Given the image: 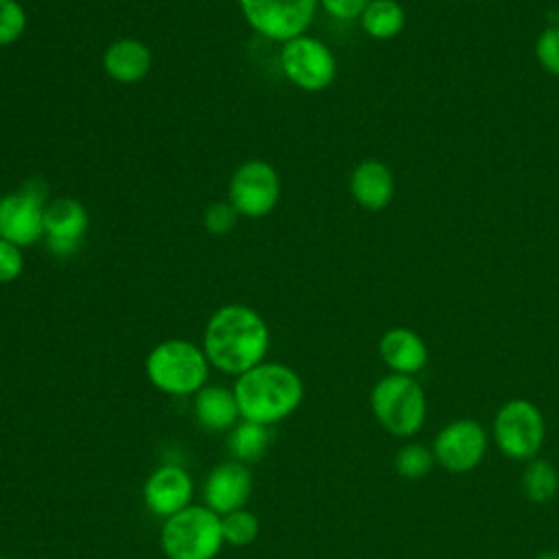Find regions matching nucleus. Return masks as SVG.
Masks as SVG:
<instances>
[{"instance_id": "obj_11", "label": "nucleus", "mask_w": 559, "mask_h": 559, "mask_svg": "<svg viewBox=\"0 0 559 559\" xmlns=\"http://www.w3.org/2000/svg\"><path fill=\"white\" fill-rule=\"evenodd\" d=\"M90 229L85 205L72 197L50 199L44 212V242L57 258L74 255Z\"/></svg>"}, {"instance_id": "obj_4", "label": "nucleus", "mask_w": 559, "mask_h": 559, "mask_svg": "<svg viewBox=\"0 0 559 559\" xmlns=\"http://www.w3.org/2000/svg\"><path fill=\"white\" fill-rule=\"evenodd\" d=\"M159 546L166 559H216L225 546L221 515L205 504H190L164 520Z\"/></svg>"}, {"instance_id": "obj_20", "label": "nucleus", "mask_w": 559, "mask_h": 559, "mask_svg": "<svg viewBox=\"0 0 559 559\" xmlns=\"http://www.w3.org/2000/svg\"><path fill=\"white\" fill-rule=\"evenodd\" d=\"M404 9L397 0H371L360 15V24L373 39H391L404 28Z\"/></svg>"}, {"instance_id": "obj_21", "label": "nucleus", "mask_w": 559, "mask_h": 559, "mask_svg": "<svg viewBox=\"0 0 559 559\" xmlns=\"http://www.w3.org/2000/svg\"><path fill=\"white\" fill-rule=\"evenodd\" d=\"M522 489L533 502H548L559 489L557 469L544 459H531L522 476Z\"/></svg>"}, {"instance_id": "obj_9", "label": "nucleus", "mask_w": 559, "mask_h": 559, "mask_svg": "<svg viewBox=\"0 0 559 559\" xmlns=\"http://www.w3.org/2000/svg\"><path fill=\"white\" fill-rule=\"evenodd\" d=\"M280 68L284 76L304 92H321L336 76L332 50L317 37L299 35L280 48Z\"/></svg>"}, {"instance_id": "obj_5", "label": "nucleus", "mask_w": 559, "mask_h": 559, "mask_svg": "<svg viewBox=\"0 0 559 559\" xmlns=\"http://www.w3.org/2000/svg\"><path fill=\"white\" fill-rule=\"evenodd\" d=\"M371 411L391 435L408 437L424 424L426 397L411 376L391 373L371 389Z\"/></svg>"}, {"instance_id": "obj_1", "label": "nucleus", "mask_w": 559, "mask_h": 559, "mask_svg": "<svg viewBox=\"0 0 559 559\" xmlns=\"http://www.w3.org/2000/svg\"><path fill=\"white\" fill-rule=\"evenodd\" d=\"M201 347L212 367L240 376L264 362L271 347V330L251 306L225 304L207 319Z\"/></svg>"}, {"instance_id": "obj_24", "label": "nucleus", "mask_w": 559, "mask_h": 559, "mask_svg": "<svg viewBox=\"0 0 559 559\" xmlns=\"http://www.w3.org/2000/svg\"><path fill=\"white\" fill-rule=\"evenodd\" d=\"M28 26V13L20 0H0V48L15 44Z\"/></svg>"}, {"instance_id": "obj_30", "label": "nucleus", "mask_w": 559, "mask_h": 559, "mask_svg": "<svg viewBox=\"0 0 559 559\" xmlns=\"http://www.w3.org/2000/svg\"><path fill=\"white\" fill-rule=\"evenodd\" d=\"M0 559H4V557H2V555H0Z\"/></svg>"}, {"instance_id": "obj_28", "label": "nucleus", "mask_w": 559, "mask_h": 559, "mask_svg": "<svg viewBox=\"0 0 559 559\" xmlns=\"http://www.w3.org/2000/svg\"><path fill=\"white\" fill-rule=\"evenodd\" d=\"M371 0H319V4L336 20L360 17Z\"/></svg>"}, {"instance_id": "obj_19", "label": "nucleus", "mask_w": 559, "mask_h": 559, "mask_svg": "<svg viewBox=\"0 0 559 559\" xmlns=\"http://www.w3.org/2000/svg\"><path fill=\"white\" fill-rule=\"evenodd\" d=\"M273 441L271 435V426L264 424H255V421H247L240 419L229 432H227V452L234 461H240L245 465L260 461L264 456V452L269 450Z\"/></svg>"}, {"instance_id": "obj_8", "label": "nucleus", "mask_w": 559, "mask_h": 559, "mask_svg": "<svg viewBox=\"0 0 559 559\" xmlns=\"http://www.w3.org/2000/svg\"><path fill=\"white\" fill-rule=\"evenodd\" d=\"M544 417L528 400H509L493 419V439L502 454L515 461H531L544 443Z\"/></svg>"}, {"instance_id": "obj_17", "label": "nucleus", "mask_w": 559, "mask_h": 559, "mask_svg": "<svg viewBox=\"0 0 559 559\" xmlns=\"http://www.w3.org/2000/svg\"><path fill=\"white\" fill-rule=\"evenodd\" d=\"M395 179L391 168L380 159H362L349 175V192L365 210H382L391 203Z\"/></svg>"}, {"instance_id": "obj_2", "label": "nucleus", "mask_w": 559, "mask_h": 559, "mask_svg": "<svg viewBox=\"0 0 559 559\" xmlns=\"http://www.w3.org/2000/svg\"><path fill=\"white\" fill-rule=\"evenodd\" d=\"M234 395L240 419L275 426L290 417L304 400V382L299 373L284 362H260L236 376Z\"/></svg>"}, {"instance_id": "obj_10", "label": "nucleus", "mask_w": 559, "mask_h": 559, "mask_svg": "<svg viewBox=\"0 0 559 559\" xmlns=\"http://www.w3.org/2000/svg\"><path fill=\"white\" fill-rule=\"evenodd\" d=\"M227 201L240 216L262 218L280 201V175L266 159H245L229 177Z\"/></svg>"}, {"instance_id": "obj_12", "label": "nucleus", "mask_w": 559, "mask_h": 559, "mask_svg": "<svg viewBox=\"0 0 559 559\" xmlns=\"http://www.w3.org/2000/svg\"><path fill=\"white\" fill-rule=\"evenodd\" d=\"M487 450V435L474 419H456L448 424L435 439V461L448 472L463 474L474 469Z\"/></svg>"}, {"instance_id": "obj_23", "label": "nucleus", "mask_w": 559, "mask_h": 559, "mask_svg": "<svg viewBox=\"0 0 559 559\" xmlns=\"http://www.w3.org/2000/svg\"><path fill=\"white\" fill-rule=\"evenodd\" d=\"M395 472L404 478H424L435 463V452L421 443H406L395 454Z\"/></svg>"}, {"instance_id": "obj_6", "label": "nucleus", "mask_w": 559, "mask_h": 559, "mask_svg": "<svg viewBox=\"0 0 559 559\" xmlns=\"http://www.w3.org/2000/svg\"><path fill=\"white\" fill-rule=\"evenodd\" d=\"M48 201V188L39 179H28L17 190L2 194L0 238L17 247H31L44 240V212Z\"/></svg>"}, {"instance_id": "obj_14", "label": "nucleus", "mask_w": 559, "mask_h": 559, "mask_svg": "<svg viewBox=\"0 0 559 559\" xmlns=\"http://www.w3.org/2000/svg\"><path fill=\"white\" fill-rule=\"evenodd\" d=\"M194 480L190 472L175 463H162L155 467L142 487L144 507L157 518H170L192 504Z\"/></svg>"}, {"instance_id": "obj_15", "label": "nucleus", "mask_w": 559, "mask_h": 559, "mask_svg": "<svg viewBox=\"0 0 559 559\" xmlns=\"http://www.w3.org/2000/svg\"><path fill=\"white\" fill-rule=\"evenodd\" d=\"M153 66L151 48L135 37L114 39L103 52L105 74L122 85H135L146 79Z\"/></svg>"}, {"instance_id": "obj_13", "label": "nucleus", "mask_w": 559, "mask_h": 559, "mask_svg": "<svg viewBox=\"0 0 559 559\" xmlns=\"http://www.w3.org/2000/svg\"><path fill=\"white\" fill-rule=\"evenodd\" d=\"M253 496V474L240 461H223L210 469L203 483V504L218 515L245 509Z\"/></svg>"}, {"instance_id": "obj_29", "label": "nucleus", "mask_w": 559, "mask_h": 559, "mask_svg": "<svg viewBox=\"0 0 559 559\" xmlns=\"http://www.w3.org/2000/svg\"><path fill=\"white\" fill-rule=\"evenodd\" d=\"M537 559H559V552H555V550H548V552H542Z\"/></svg>"}, {"instance_id": "obj_7", "label": "nucleus", "mask_w": 559, "mask_h": 559, "mask_svg": "<svg viewBox=\"0 0 559 559\" xmlns=\"http://www.w3.org/2000/svg\"><path fill=\"white\" fill-rule=\"evenodd\" d=\"M245 22L271 41L306 35L319 0H238Z\"/></svg>"}, {"instance_id": "obj_18", "label": "nucleus", "mask_w": 559, "mask_h": 559, "mask_svg": "<svg viewBox=\"0 0 559 559\" xmlns=\"http://www.w3.org/2000/svg\"><path fill=\"white\" fill-rule=\"evenodd\" d=\"M378 349L380 358L386 367L393 369V373L411 376L419 371L428 360L426 343L408 328H391L389 332H384Z\"/></svg>"}, {"instance_id": "obj_3", "label": "nucleus", "mask_w": 559, "mask_h": 559, "mask_svg": "<svg viewBox=\"0 0 559 559\" xmlns=\"http://www.w3.org/2000/svg\"><path fill=\"white\" fill-rule=\"evenodd\" d=\"M210 360L201 345L188 338H166L157 343L144 360L148 382L173 397L194 395L207 384Z\"/></svg>"}, {"instance_id": "obj_16", "label": "nucleus", "mask_w": 559, "mask_h": 559, "mask_svg": "<svg viewBox=\"0 0 559 559\" xmlns=\"http://www.w3.org/2000/svg\"><path fill=\"white\" fill-rule=\"evenodd\" d=\"M192 397L197 426L205 432H229L240 421L234 389H227L223 384H205Z\"/></svg>"}, {"instance_id": "obj_26", "label": "nucleus", "mask_w": 559, "mask_h": 559, "mask_svg": "<svg viewBox=\"0 0 559 559\" xmlns=\"http://www.w3.org/2000/svg\"><path fill=\"white\" fill-rule=\"evenodd\" d=\"M537 61L555 76H559V24L548 26L535 41Z\"/></svg>"}, {"instance_id": "obj_22", "label": "nucleus", "mask_w": 559, "mask_h": 559, "mask_svg": "<svg viewBox=\"0 0 559 559\" xmlns=\"http://www.w3.org/2000/svg\"><path fill=\"white\" fill-rule=\"evenodd\" d=\"M221 531H223V542L234 548H245L258 539L260 533V520L253 511L236 509L231 513L221 515Z\"/></svg>"}, {"instance_id": "obj_27", "label": "nucleus", "mask_w": 559, "mask_h": 559, "mask_svg": "<svg viewBox=\"0 0 559 559\" xmlns=\"http://www.w3.org/2000/svg\"><path fill=\"white\" fill-rule=\"evenodd\" d=\"M26 266V258L22 253V247L0 238V284L15 282Z\"/></svg>"}, {"instance_id": "obj_25", "label": "nucleus", "mask_w": 559, "mask_h": 559, "mask_svg": "<svg viewBox=\"0 0 559 559\" xmlns=\"http://www.w3.org/2000/svg\"><path fill=\"white\" fill-rule=\"evenodd\" d=\"M238 212L229 201H216L212 203L205 214H203V227L212 236H227L236 223H238Z\"/></svg>"}]
</instances>
